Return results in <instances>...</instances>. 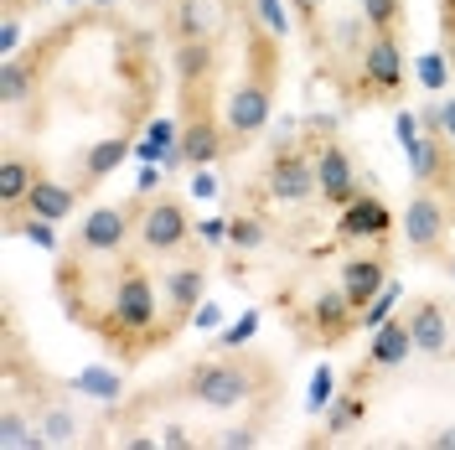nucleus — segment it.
Masks as SVG:
<instances>
[{
  "label": "nucleus",
  "instance_id": "nucleus-5",
  "mask_svg": "<svg viewBox=\"0 0 455 450\" xmlns=\"http://www.w3.org/2000/svg\"><path fill=\"white\" fill-rule=\"evenodd\" d=\"M140 207H145V192L130 197V202H104V207H93L84 223H78L68 253H78V259H109V253H124V244H130L135 228H140Z\"/></svg>",
  "mask_w": 455,
  "mask_h": 450
},
{
  "label": "nucleus",
  "instance_id": "nucleus-7",
  "mask_svg": "<svg viewBox=\"0 0 455 450\" xmlns=\"http://www.w3.org/2000/svg\"><path fill=\"white\" fill-rule=\"evenodd\" d=\"M264 192L280 207H300V202L321 197V187H315V156L306 145H290V141L275 145V156L264 166Z\"/></svg>",
  "mask_w": 455,
  "mask_h": 450
},
{
  "label": "nucleus",
  "instance_id": "nucleus-6",
  "mask_svg": "<svg viewBox=\"0 0 455 450\" xmlns=\"http://www.w3.org/2000/svg\"><path fill=\"white\" fill-rule=\"evenodd\" d=\"M451 218L455 207L435 187H414L409 192V207H403V218H398V233H403V244L414 259H445V238H451Z\"/></svg>",
  "mask_w": 455,
  "mask_h": 450
},
{
  "label": "nucleus",
  "instance_id": "nucleus-18",
  "mask_svg": "<svg viewBox=\"0 0 455 450\" xmlns=\"http://www.w3.org/2000/svg\"><path fill=\"white\" fill-rule=\"evenodd\" d=\"M31 414H36V430H42V440L47 446H78V435H84V424L73 414V404L62 394H42L27 404Z\"/></svg>",
  "mask_w": 455,
  "mask_h": 450
},
{
  "label": "nucleus",
  "instance_id": "nucleus-39",
  "mask_svg": "<svg viewBox=\"0 0 455 450\" xmlns=\"http://www.w3.org/2000/svg\"><path fill=\"white\" fill-rule=\"evenodd\" d=\"M429 446L435 450H455V424L451 430H440V435H429Z\"/></svg>",
  "mask_w": 455,
  "mask_h": 450
},
{
  "label": "nucleus",
  "instance_id": "nucleus-33",
  "mask_svg": "<svg viewBox=\"0 0 455 450\" xmlns=\"http://www.w3.org/2000/svg\"><path fill=\"white\" fill-rule=\"evenodd\" d=\"M16 47H21V16H5L0 21V62L16 57Z\"/></svg>",
  "mask_w": 455,
  "mask_h": 450
},
{
  "label": "nucleus",
  "instance_id": "nucleus-40",
  "mask_svg": "<svg viewBox=\"0 0 455 450\" xmlns=\"http://www.w3.org/2000/svg\"><path fill=\"white\" fill-rule=\"evenodd\" d=\"M295 16L300 21H315V0H295Z\"/></svg>",
  "mask_w": 455,
  "mask_h": 450
},
{
  "label": "nucleus",
  "instance_id": "nucleus-9",
  "mask_svg": "<svg viewBox=\"0 0 455 450\" xmlns=\"http://www.w3.org/2000/svg\"><path fill=\"white\" fill-rule=\"evenodd\" d=\"M202 295H207V259L202 253H176V264L161 269V301H166V316L171 326L181 332V326H192V316H197Z\"/></svg>",
  "mask_w": 455,
  "mask_h": 450
},
{
  "label": "nucleus",
  "instance_id": "nucleus-17",
  "mask_svg": "<svg viewBox=\"0 0 455 450\" xmlns=\"http://www.w3.org/2000/svg\"><path fill=\"white\" fill-rule=\"evenodd\" d=\"M218 0H171L166 5V36L171 42H207L218 36Z\"/></svg>",
  "mask_w": 455,
  "mask_h": 450
},
{
  "label": "nucleus",
  "instance_id": "nucleus-1",
  "mask_svg": "<svg viewBox=\"0 0 455 450\" xmlns=\"http://www.w3.org/2000/svg\"><path fill=\"white\" fill-rule=\"evenodd\" d=\"M57 295L73 326H88L119 363H140L145 352L176 337L166 301L140 253H109V259H78L62 253L57 264Z\"/></svg>",
  "mask_w": 455,
  "mask_h": 450
},
{
  "label": "nucleus",
  "instance_id": "nucleus-11",
  "mask_svg": "<svg viewBox=\"0 0 455 450\" xmlns=\"http://www.w3.org/2000/svg\"><path fill=\"white\" fill-rule=\"evenodd\" d=\"M295 326H300V337L311 342V347H337V342H347L352 332H363L352 301L341 295V285H337V290H315L311 306L300 310V321H295Z\"/></svg>",
  "mask_w": 455,
  "mask_h": 450
},
{
  "label": "nucleus",
  "instance_id": "nucleus-41",
  "mask_svg": "<svg viewBox=\"0 0 455 450\" xmlns=\"http://www.w3.org/2000/svg\"><path fill=\"white\" fill-rule=\"evenodd\" d=\"M445 275H451V285H455V253H445Z\"/></svg>",
  "mask_w": 455,
  "mask_h": 450
},
{
  "label": "nucleus",
  "instance_id": "nucleus-43",
  "mask_svg": "<svg viewBox=\"0 0 455 450\" xmlns=\"http://www.w3.org/2000/svg\"><path fill=\"white\" fill-rule=\"evenodd\" d=\"M93 5H114V0H93Z\"/></svg>",
  "mask_w": 455,
  "mask_h": 450
},
{
  "label": "nucleus",
  "instance_id": "nucleus-42",
  "mask_svg": "<svg viewBox=\"0 0 455 450\" xmlns=\"http://www.w3.org/2000/svg\"><path fill=\"white\" fill-rule=\"evenodd\" d=\"M145 5H171V0H145Z\"/></svg>",
  "mask_w": 455,
  "mask_h": 450
},
{
  "label": "nucleus",
  "instance_id": "nucleus-23",
  "mask_svg": "<svg viewBox=\"0 0 455 450\" xmlns=\"http://www.w3.org/2000/svg\"><path fill=\"white\" fill-rule=\"evenodd\" d=\"M68 389H78V394H88V398H104V404L124 394L119 373H109V367H84V373H78V378H73Z\"/></svg>",
  "mask_w": 455,
  "mask_h": 450
},
{
  "label": "nucleus",
  "instance_id": "nucleus-12",
  "mask_svg": "<svg viewBox=\"0 0 455 450\" xmlns=\"http://www.w3.org/2000/svg\"><path fill=\"white\" fill-rule=\"evenodd\" d=\"M315 187H321V202L326 207H347L352 197H363L368 187H363V176H357V161H352V150L341 141H321L315 145Z\"/></svg>",
  "mask_w": 455,
  "mask_h": 450
},
{
  "label": "nucleus",
  "instance_id": "nucleus-15",
  "mask_svg": "<svg viewBox=\"0 0 455 450\" xmlns=\"http://www.w3.org/2000/svg\"><path fill=\"white\" fill-rule=\"evenodd\" d=\"M383 290H388V259H383V253H352V259L341 264V295L352 301L357 316H363Z\"/></svg>",
  "mask_w": 455,
  "mask_h": 450
},
{
  "label": "nucleus",
  "instance_id": "nucleus-37",
  "mask_svg": "<svg viewBox=\"0 0 455 450\" xmlns=\"http://www.w3.org/2000/svg\"><path fill=\"white\" fill-rule=\"evenodd\" d=\"M440 135L455 145V99H445V104H440Z\"/></svg>",
  "mask_w": 455,
  "mask_h": 450
},
{
  "label": "nucleus",
  "instance_id": "nucleus-10",
  "mask_svg": "<svg viewBox=\"0 0 455 450\" xmlns=\"http://www.w3.org/2000/svg\"><path fill=\"white\" fill-rule=\"evenodd\" d=\"M357 84L368 99H394L403 88V47L398 31H368L363 52H357Z\"/></svg>",
  "mask_w": 455,
  "mask_h": 450
},
{
  "label": "nucleus",
  "instance_id": "nucleus-3",
  "mask_svg": "<svg viewBox=\"0 0 455 450\" xmlns=\"http://www.w3.org/2000/svg\"><path fill=\"white\" fill-rule=\"evenodd\" d=\"M280 389V367L259 352H218L202 363L181 367V378L171 383V394H181L197 409H243L254 398H269Z\"/></svg>",
  "mask_w": 455,
  "mask_h": 450
},
{
  "label": "nucleus",
  "instance_id": "nucleus-22",
  "mask_svg": "<svg viewBox=\"0 0 455 450\" xmlns=\"http://www.w3.org/2000/svg\"><path fill=\"white\" fill-rule=\"evenodd\" d=\"M31 84H36V52H31V62H21V57H5V62H0V104H5V109L27 104Z\"/></svg>",
  "mask_w": 455,
  "mask_h": 450
},
{
  "label": "nucleus",
  "instance_id": "nucleus-24",
  "mask_svg": "<svg viewBox=\"0 0 455 450\" xmlns=\"http://www.w3.org/2000/svg\"><path fill=\"white\" fill-rule=\"evenodd\" d=\"M249 16H254L264 31H275V36H290V5L284 0H249Z\"/></svg>",
  "mask_w": 455,
  "mask_h": 450
},
{
  "label": "nucleus",
  "instance_id": "nucleus-32",
  "mask_svg": "<svg viewBox=\"0 0 455 450\" xmlns=\"http://www.w3.org/2000/svg\"><path fill=\"white\" fill-rule=\"evenodd\" d=\"M394 135H398V145L419 141V135H425V125H419V114H414V109H398V114H394Z\"/></svg>",
  "mask_w": 455,
  "mask_h": 450
},
{
  "label": "nucleus",
  "instance_id": "nucleus-28",
  "mask_svg": "<svg viewBox=\"0 0 455 450\" xmlns=\"http://www.w3.org/2000/svg\"><path fill=\"white\" fill-rule=\"evenodd\" d=\"M331 398H337V373L321 363V367L311 373V394H306V409H311V414H326V404H331Z\"/></svg>",
  "mask_w": 455,
  "mask_h": 450
},
{
  "label": "nucleus",
  "instance_id": "nucleus-30",
  "mask_svg": "<svg viewBox=\"0 0 455 450\" xmlns=\"http://www.w3.org/2000/svg\"><path fill=\"white\" fill-rule=\"evenodd\" d=\"M445 78H451V68H445V57H440V52L419 57V84H425V88H445Z\"/></svg>",
  "mask_w": 455,
  "mask_h": 450
},
{
  "label": "nucleus",
  "instance_id": "nucleus-14",
  "mask_svg": "<svg viewBox=\"0 0 455 450\" xmlns=\"http://www.w3.org/2000/svg\"><path fill=\"white\" fill-rule=\"evenodd\" d=\"M388 233H394V213H388V202L378 197V192L352 197L347 207H341V218H337L341 244H383Z\"/></svg>",
  "mask_w": 455,
  "mask_h": 450
},
{
  "label": "nucleus",
  "instance_id": "nucleus-4",
  "mask_svg": "<svg viewBox=\"0 0 455 450\" xmlns=\"http://www.w3.org/2000/svg\"><path fill=\"white\" fill-rule=\"evenodd\" d=\"M135 244H140V253H150V259H176V253H187L197 244V223H192V213L181 207V197H171V192L150 197V192H145Z\"/></svg>",
  "mask_w": 455,
  "mask_h": 450
},
{
  "label": "nucleus",
  "instance_id": "nucleus-13",
  "mask_svg": "<svg viewBox=\"0 0 455 450\" xmlns=\"http://www.w3.org/2000/svg\"><path fill=\"white\" fill-rule=\"evenodd\" d=\"M414 352V337H409V321H403V310H394L383 326H372V337H368V358L357 363V373H352V383L357 389H368L378 373H394L403 358Z\"/></svg>",
  "mask_w": 455,
  "mask_h": 450
},
{
  "label": "nucleus",
  "instance_id": "nucleus-20",
  "mask_svg": "<svg viewBox=\"0 0 455 450\" xmlns=\"http://www.w3.org/2000/svg\"><path fill=\"white\" fill-rule=\"evenodd\" d=\"M130 145H135L130 135H109V141L88 145V150H84V176H78L73 187H78V192H93V187H99V181H104V176L130 156Z\"/></svg>",
  "mask_w": 455,
  "mask_h": 450
},
{
  "label": "nucleus",
  "instance_id": "nucleus-26",
  "mask_svg": "<svg viewBox=\"0 0 455 450\" xmlns=\"http://www.w3.org/2000/svg\"><path fill=\"white\" fill-rule=\"evenodd\" d=\"M259 435H264V420H249V424H233V430H218L207 446H218V450H254Z\"/></svg>",
  "mask_w": 455,
  "mask_h": 450
},
{
  "label": "nucleus",
  "instance_id": "nucleus-35",
  "mask_svg": "<svg viewBox=\"0 0 455 450\" xmlns=\"http://www.w3.org/2000/svg\"><path fill=\"white\" fill-rule=\"evenodd\" d=\"M197 238H202V244H223V238H228V223H223V218H207V223L197 228Z\"/></svg>",
  "mask_w": 455,
  "mask_h": 450
},
{
  "label": "nucleus",
  "instance_id": "nucleus-2",
  "mask_svg": "<svg viewBox=\"0 0 455 450\" xmlns=\"http://www.w3.org/2000/svg\"><path fill=\"white\" fill-rule=\"evenodd\" d=\"M280 36L264 31L254 16H243V52H249V68L243 78L228 88L223 99V125L233 145H249L264 135L269 114H275V93H280Z\"/></svg>",
  "mask_w": 455,
  "mask_h": 450
},
{
  "label": "nucleus",
  "instance_id": "nucleus-36",
  "mask_svg": "<svg viewBox=\"0 0 455 450\" xmlns=\"http://www.w3.org/2000/svg\"><path fill=\"white\" fill-rule=\"evenodd\" d=\"M192 192H197V197H218V181H212V171H207V166H197V176H192Z\"/></svg>",
  "mask_w": 455,
  "mask_h": 450
},
{
  "label": "nucleus",
  "instance_id": "nucleus-31",
  "mask_svg": "<svg viewBox=\"0 0 455 450\" xmlns=\"http://www.w3.org/2000/svg\"><path fill=\"white\" fill-rule=\"evenodd\" d=\"M254 332H259V310H249L243 321H233V326H228V332H223V342H218V347H243V342L254 337Z\"/></svg>",
  "mask_w": 455,
  "mask_h": 450
},
{
  "label": "nucleus",
  "instance_id": "nucleus-19",
  "mask_svg": "<svg viewBox=\"0 0 455 450\" xmlns=\"http://www.w3.org/2000/svg\"><path fill=\"white\" fill-rule=\"evenodd\" d=\"M36 171H42V166L31 161L27 150H16V145L0 156V202H5V213H16V207L27 202L31 181H36Z\"/></svg>",
  "mask_w": 455,
  "mask_h": 450
},
{
  "label": "nucleus",
  "instance_id": "nucleus-16",
  "mask_svg": "<svg viewBox=\"0 0 455 450\" xmlns=\"http://www.w3.org/2000/svg\"><path fill=\"white\" fill-rule=\"evenodd\" d=\"M78 187L73 181H57V176H47V171H36V181H31L27 202L16 207V213H31V218H47V223H68L73 218V207H78ZM11 213V218H16Z\"/></svg>",
  "mask_w": 455,
  "mask_h": 450
},
{
  "label": "nucleus",
  "instance_id": "nucleus-8",
  "mask_svg": "<svg viewBox=\"0 0 455 450\" xmlns=\"http://www.w3.org/2000/svg\"><path fill=\"white\" fill-rule=\"evenodd\" d=\"M403 321H409V337H414L419 358H429V363L455 358V316L440 295H409Z\"/></svg>",
  "mask_w": 455,
  "mask_h": 450
},
{
  "label": "nucleus",
  "instance_id": "nucleus-25",
  "mask_svg": "<svg viewBox=\"0 0 455 450\" xmlns=\"http://www.w3.org/2000/svg\"><path fill=\"white\" fill-rule=\"evenodd\" d=\"M363 21H368V31H398L403 0H363Z\"/></svg>",
  "mask_w": 455,
  "mask_h": 450
},
{
  "label": "nucleus",
  "instance_id": "nucleus-38",
  "mask_svg": "<svg viewBox=\"0 0 455 450\" xmlns=\"http://www.w3.org/2000/svg\"><path fill=\"white\" fill-rule=\"evenodd\" d=\"M192 326H218V306H197V316H192Z\"/></svg>",
  "mask_w": 455,
  "mask_h": 450
},
{
  "label": "nucleus",
  "instance_id": "nucleus-29",
  "mask_svg": "<svg viewBox=\"0 0 455 450\" xmlns=\"http://www.w3.org/2000/svg\"><path fill=\"white\" fill-rule=\"evenodd\" d=\"M394 306H398V285L388 280V290H383V295H378V301H372V306L363 310V316H357V326H363V332H372V326H383V321L394 316Z\"/></svg>",
  "mask_w": 455,
  "mask_h": 450
},
{
  "label": "nucleus",
  "instance_id": "nucleus-34",
  "mask_svg": "<svg viewBox=\"0 0 455 450\" xmlns=\"http://www.w3.org/2000/svg\"><path fill=\"white\" fill-rule=\"evenodd\" d=\"M161 446H202V440H192V430H181V424H166V430H161Z\"/></svg>",
  "mask_w": 455,
  "mask_h": 450
},
{
  "label": "nucleus",
  "instance_id": "nucleus-27",
  "mask_svg": "<svg viewBox=\"0 0 455 450\" xmlns=\"http://www.w3.org/2000/svg\"><path fill=\"white\" fill-rule=\"evenodd\" d=\"M228 244L233 249H264L269 244V228L259 223V218H233L228 223Z\"/></svg>",
  "mask_w": 455,
  "mask_h": 450
},
{
  "label": "nucleus",
  "instance_id": "nucleus-21",
  "mask_svg": "<svg viewBox=\"0 0 455 450\" xmlns=\"http://www.w3.org/2000/svg\"><path fill=\"white\" fill-rule=\"evenodd\" d=\"M368 420V389H357V383H347L331 404H326V446L337 440V435H347L352 424Z\"/></svg>",
  "mask_w": 455,
  "mask_h": 450
}]
</instances>
